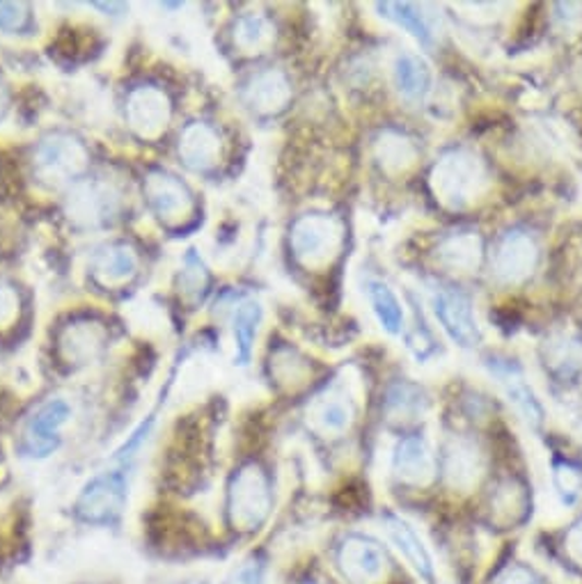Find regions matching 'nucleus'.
<instances>
[{"label": "nucleus", "mask_w": 582, "mask_h": 584, "mask_svg": "<svg viewBox=\"0 0 582 584\" xmlns=\"http://www.w3.org/2000/svg\"><path fill=\"white\" fill-rule=\"evenodd\" d=\"M271 504L274 492L266 470L259 463L241 465L228 490L230 523L241 532H255L266 523Z\"/></svg>", "instance_id": "nucleus-1"}, {"label": "nucleus", "mask_w": 582, "mask_h": 584, "mask_svg": "<svg viewBox=\"0 0 582 584\" xmlns=\"http://www.w3.org/2000/svg\"><path fill=\"white\" fill-rule=\"evenodd\" d=\"M436 197L450 209H463L475 202L486 186V168L475 154L454 149L445 154L432 172Z\"/></svg>", "instance_id": "nucleus-2"}, {"label": "nucleus", "mask_w": 582, "mask_h": 584, "mask_svg": "<svg viewBox=\"0 0 582 584\" xmlns=\"http://www.w3.org/2000/svg\"><path fill=\"white\" fill-rule=\"evenodd\" d=\"M291 253L303 266H322L338 255L342 224L326 214L301 216L289 234Z\"/></svg>", "instance_id": "nucleus-3"}, {"label": "nucleus", "mask_w": 582, "mask_h": 584, "mask_svg": "<svg viewBox=\"0 0 582 584\" xmlns=\"http://www.w3.org/2000/svg\"><path fill=\"white\" fill-rule=\"evenodd\" d=\"M386 548L363 534H349L338 548V569L351 584H376L388 571Z\"/></svg>", "instance_id": "nucleus-4"}, {"label": "nucleus", "mask_w": 582, "mask_h": 584, "mask_svg": "<svg viewBox=\"0 0 582 584\" xmlns=\"http://www.w3.org/2000/svg\"><path fill=\"white\" fill-rule=\"evenodd\" d=\"M126 504V477L122 473H104L89 482L76 500V513L85 523L106 525L120 519Z\"/></svg>", "instance_id": "nucleus-5"}, {"label": "nucleus", "mask_w": 582, "mask_h": 584, "mask_svg": "<svg viewBox=\"0 0 582 584\" xmlns=\"http://www.w3.org/2000/svg\"><path fill=\"white\" fill-rule=\"evenodd\" d=\"M87 163V151L83 143L66 136V133H53L44 141L35 151V170L47 182H66L76 177Z\"/></svg>", "instance_id": "nucleus-6"}, {"label": "nucleus", "mask_w": 582, "mask_h": 584, "mask_svg": "<svg viewBox=\"0 0 582 584\" xmlns=\"http://www.w3.org/2000/svg\"><path fill=\"white\" fill-rule=\"evenodd\" d=\"M536 261H539V248H536L534 239L521 230H513L507 232L498 243L494 255V271L498 280L517 284L532 276Z\"/></svg>", "instance_id": "nucleus-7"}, {"label": "nucleus", "mask_w": 582, "mask_h": 584, "mask_svg": "<svg viewBox=\"0 0 582 584\" xmlns=\"http://www.w3.org/2000/svg\"><path fill=\"white\" fill-rule=\"evenodd\" d=\"M434 312L445 332L450 334L459 346L473 349L480 342V328L475 321L473 305H470L468 296H463L461 291L457 289L436 291Z\"/></svg>", "instance_id": "nucleus-8"}, {"label": "nucleus", "mask_w": 582, "mask_h": 584, "mask_svg": "<svg viewBox=\"0 0 582 584\" xmlns=\"http://www.w3.org/2000/svg\"><path fill=\"white\" fill-rule=\"evenodd\" d=\"M70 415H72L70 403L62 399H53L44 403V406L26 424L24 452L37 459L49 457L60 445V431H62V426L70 422Z\"/></svg>", "instance_id": "nucleus-9"}, {"label": "nucleus", "mask_w": 582, "mask_h": 584, "mask_svg": "<svg viewBox=\"0 0 582 584\" xmlns=\"http://www.w3.org/2000/svg\"><path fill=\"white\" fill-rule=\"evenodd\" d=\"M145 195L154 214L163 220L186 218L193 209V195L189 186L170 172L156 170L145 179Z\"/></svg>", "instance_id": "nucleus-10"}, {"label": "nucleus", "mask_w": 582, "mask_h": 584, "mask_svg": "<svg viewBox=\"0 0 582 584\" xmlns=\"http://www.w3.org/2000/svg\"><path fill=\"white\" fill-rule=\"evenodd\" d=\"M126 120L141 136H156L170 122V101L154 85L136 87L126 99Z\"/></svg>", "instance_id": "nucleus-11"}, {"label": "nucleus", "mask_w": 582, "mask_h": 584, "mask_svg": "<svg viewBox=\"0 0 582 584\" xmlns=\"http://www.w3.org/2000/svg\"><path fill=\"white\" fill-rule=\"evenodd\" d=\"M392 473L404 484L427 486L436 477V457L429 442L420 436L401 438L392 457Z\"/></svg>", "instance_id": "nucleus-12"}, {"label": "nucleus", "mask_w": 582, "mask_h": 584, "mask_svg": "<svg viewBox=\"0 0 582 584\" xmlns=\"http://www.w3.org/2000/svg\"><path fill=\"white\" fill-rule=\"evenodd\" d=\"M490 521L500 527H517L530 515V492L519 479H502L488 500Z\"/></svg>", "instance_id": "nucleus-13"}, {"label": "nucleus", "mask_w": 582, "mask_h": 584, "mask_svg": "<svg viewBox=\"0 0 582 584\" xmlns=\"http://www.w3.org/2000/svg\"><path fill=\"white\" fill-rule=\"evenodd\" d=\"M179 156L191 170H209L218 163L220 138L214 126L205 122H193L179 136Z\"/></svg>", "instance_id": "nucleus-14"}, {"label": "nucleus", "mask_w": 582, "mask_h": 584, "mask_svg": "<svg viewBox=\"0 0 582 584\" xmlns=\"http://www.w3.org/2000/svg\"><path fill=\"white\" fill-rule=\"evenodd\" d=\"M484 470L480 447L470 440H452L445 447V477L454 488L473 486Z\"/></svg>", "instance_id": "nucleus-15"}, {"label": "nucleus", "mask_w": 582, "mask_h": 584, "mask_svg": "<svg viewBox=\"0 0 582 584\" xmlns=\"http://www.w3.org/2000/svg\"><path fill=\"white\" fill-rule=\"evenodd\" d=\"M353 419V406L344 394L328 392L310 409V422L324 436H342Z\"/></svg>", "instance_id": "nucleus-16"}, {"label": "nucleus", "mask_w": 582, "mask_h": 584, "mask_svg": "<svg viewBox=\"0 0 582 584\" xmlns=\"http://www.w3.org/2000/svg\"><path fill=\"white\" fill-rule=\"evenodd\" d=\"M384 527L390 536V542L397 546V550L404 555V559L409 561V564L422 575L432 580L434 577V564H432V557L427 552V548L422 546V542L417 538V534L401 521L397 519V515H384Z\"/></svg>", "instance_id": "nucleus-17"}, {"label": "nucleus", "mask_w": 582, "mask_h": 584, "mask_svg": "<svg viewBox=\"0 0 582 584\" xmlns=\"http://www.w3.org/2000/svg\"><path fill=\"white\" fill-rule=\"evenodd\" d=\"M289 81L282 72L268 70L257 74L248 87H245V99L259 112H274L280 110L289 101Z\"/></svg>", "instance_id": "nucleus-18"}, {"label": "nucleus", "mask_w": 582, "mask_h": 584, "mask_svg": "<svg viewBox=\"0 0 582 584\" xmlns=\"http://www.w3.org/2000/svg\"><path fill=\"white\" fill-rule=\"evenodd\" d=\"M395 83L401 95L411 101H422L432 89V70L424 58L404 53L395 62Z\"/></svg>", "instance_id": "nucleus-19"}, {"label": "nucleus", "mask_w": 582, "mask_h": 584, "mask_svg": "<svg viewBox=\"0 0 582 584\" xmlns=\"http://www.w3.org/2000/svg\"><path fill=\"white\" fill-rule=\"evenodd\" d=\"M116 207V195L104 184H83L76 188L70 202V211L81 222H101Z\"/></svg>", "instance_id": "nucleus-20"}, {"label": "nucleus", "mask_w": 582, "mask_h": 584, "mask_svg": "<svg viewBox=\"0 0 582 584\" xmlns=\"http://www.w3.org/2000/svg\"><path fill=\"white\" fill-rule=\"evenodd\" d=\"M95 276L104 284H116L136 273L138 257L124 243H110L95 257Z\"/></svg>", "instance_id": "nucleus-21"}, {"label": "nucleus", "mask_w": 582, "mask_h": 584, "mask_svg": "<svg viewBox=\"0 0 582 584\" xmlns=\"http://www.w3.org/2000/svg\"><path fill=\"white\" fill-rule=\"evenodd\" d=\"M480 255H482V243L475 234L450 236L438 251L440 261L447 268H452V271H461V273H468V271H473V268H477Z\"/></svg>", "instance_id": "nucleus-22"}, {"label": "nucleus", "mask_w": 582, "mask_h": 584, "mask_svg": "<svg viewBox=\"0 0 582 584\" xmlns=\"http://www.w3.org/2000/svg\"><path fill=\"white\" fill-rule=\"evenodd\" d=\"M259 324H262V305L257 301H245L237 307L234 340H237V357L241 365L251 361Z\"/></svg>", "instance_id": "nucleus-23"}, {"label": "nucleus", "mask_w": 582, "mask_h": 584, "mask_svg": "<svg viewBox=\"0 0 582 584\" xmlns=\"http://www.w3.org/2000/svg\"><path fill=\"white\" fill-rule=\"evenodd\" d=\"M367 294H369V303L374 307L376 319L380 326H384V330H388L390 334L401 332V328H404V309H401V303L392 294V289L386 282L372 280L367 284Z\"/></svg>", "instance_id": "nucleus-24"}, {"label": "nucleus", "mask_w": 582, "mask_h": 584, "mask_svg": "<svg viewBox=\"0 0 582 584\" xmlns=\"http://www.w3.org/2000/svg\"><path fill=\"white\" fill-rule=\"evenodd\" d=\"M378 12H380V16L395 21L397 26H401L407 33H411L417 41L432 44V28L427 26V21H424V16L420 14V10L415 5H409V3H380Z\"/></svg>", "instance_id": "nucleus-25"}, {"label": "nucleus", "mask_w": 582, "mask_h": 584, "mask_svg": "<svg viewBox=\"0 0 582 584\" xmlns=\"http://www.w3.org/2000/svg\"><path fill=\"white\" fill-rule=\"evenodd\" d=\"M274 39V28L262 14H243L234 26V41L243 51H259Z\"/></svg>", "instance_id": "nucleus-26"}, {"label": "nucleus", "mask_w": 582, "mask_h": 584, "mask_svg": "<svg viewBox=\"0 0 582 584\" xmlns=\"http://www.w3.org/2000/svg\"><path fill=\"white\" fill-rule=\"evenodd\" d=\"M101 342H104V330L89 328L87 324H83L74 326L62 337V349L70 361H87V357H93L101 349Z\"/></svg>", "instance_id": "nucleus-27"}, {"label": "nucleus", "mask_w": 582, "mask_h": 584, "mask_svg": "<svg viewBox=\"0 0 582 584\" xmlns=\"http://www.w3.org/2000/svg\"><path fill=\"white\" fill-rule=\"evenodd\" d=\"M500 380L507 388V394L509 399L513 401V406H517L528 422H532L534 426H539L544 422V411L539 406V401H536L534 392L523 384L521 376H513V374H498Z\"/></svg>", "instance_id": "nucleus-28"}, {"label": "nucleus", "mask_w": 582, "mask_h": 584, "mask_svg": "<svg viewBox=\"0 0 582 584\" xmlns=\"http://www.w3.org/2000/svg\"><path fill=\"white\" fill-rule=\"evenodd\" d=\"M378 159L386 168H407L415 159V147L407 138L390 133V136H384L378 143Z\"/></svg>", "instance_id": "nucleus-29"}, {"label": "nucleus", "mask_w": 582, "mask_h": 584, "mask_svg": "<svg viewBox=\"0 0 582 584\" xmlns=\"http://www.w3.org/2000/svg\"><path fill=\"white\" fill-rule=\"evenodd\" d=\"M555 488L565 504H575L582 496V470L569 461L555 463L553 467Z\"/></svg>", "instance_id": "nucleus-30"}, {"label": "nucleus", "mask_w": 582, "mask_h": 584, "mask_svg": "<svg viewBox=\"0 0 582 584\" xmlns=\"http://www.w3.org/2000/svg\"><path fill=\"white\" fill-rule=\"evenodd\" d=\"M182 289L184 294H193V296H203L209 284V276L205 264L199 261L193 253H189L186 261H184V271H182Z\"/></svg>", "instance_id": "nucleus-31"}, {"label": "nucleus", "mask_w": 582, "mask_h": 584, "mask_svg": "<svg viewBox=\"0 0 582 584\" xmlns=\"http://www.w3.org/2000/svg\"><path fill=\"white\" fill-rule=\"evenodd\" d=\"M31 26V12L24 3H0V31L21 33Z\"/></svg>", "instance_id": "nucleus-32"}, {"label": "nucleus", "mask_w": 582, "mask_h": 584, "mask_svg": "<svg viewBox=\"0 0 582 584\" xmlns=\"http://www.w3.org/2000/svg\"><path fill=\"white\" fill-rule=\"evenodd\" d=\"M565 555L571 561V567L582 571V519L571 525V530L565 534Z\"/></svg>", "instance_id": "nucleus-33"}, {"label": "nucleus", "mask_w": 582, "mask_h": 584, "mask_svg": "<svg viewBox=\"0 0 582 584\" xmlns=\"http://www.w3.org/2000/svg\"><path fill=\"white\" fill-rule=\"evenodd\" d=\"M498 584H544V580L536 575L525 564H513L505 571V575L498 580Z\"/></svg>", "instance_id": "nucleus-34"}, {"label": "nucleus", "mask_w": 582, "mask_h": 584, "mask_svg": "<svg viewBox=\"0 0 582 584\" xmlns=\"http://www.w3.org/2000/svg\"><path fill=\"white\" fill-rule=\"evenodd\" d=\"M16 307H19V299L14 294V289L5 282H0V326L8 324L14 317Z\"/></svg>", "instance_id": "nucleus-35"}, {"label": "nucleus", "mask_w": 582, "mask_h": 584, "mask_svg": "<svg viewBox=\"0 0 582 584\" xmlns=\"http://www.w3.org/2000/svg\"><path fill=\"white\" fill-rule=\"evenodd\" d=\"M222 584H262V564H243L230 580Z\"/></svg>", "instance_id": "nucleus-36"}, {"label": "nucleus", "mask_w": 582, "mask_h": 584, "mask_svg": "<svg viewBox=\"0 0 582 584\" xmlns=\"http://www.w3.org/2000/svg\"><path fill=\"white\" fill-rule=\"evenodd\" d=\"M5 106H8V95H5V89H3V87H0V115H3V110H5Z\"/></svg>", "instance_id": "nucleus-37"}, {"label": "nucleus", "mask_w": 582, "mask_h": 584, "mask_svg": "<svg viewBox=\"0 0 582 584\" xmlns=\"http://www.w3.org/2000/svg\"><path fill=\"white\" fill-rule=\"evenodd\" d=\"M305 584H317V582H305Z\"/></svg>", "instance_id": "nucleus-38"}]
</instances>
